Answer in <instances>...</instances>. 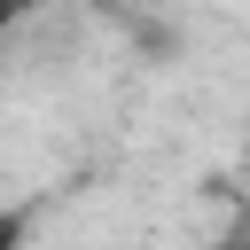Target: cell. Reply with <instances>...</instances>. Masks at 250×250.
<instances>
[{"label": "cell", "instance_id": "6da1fadb", "mask_svg": "<svg viewBox=\"0 0 250 250\" xmlns=\"http://www.w3.org/2000/svg\"><path fill=\"white\" fill-rule=\"evenodd\" d=\"M23 242V211H0V250H16Z\"/></svg>", "mask_w": 250, "mask_h": 250}, {"label": "cell", "instance_id": "7a4b0ae2", "mask_svg": "<svg viewBox=\"0 0 250 250\" xmlns=\"http://www.w3.org/2000/svg\"><path fill=\"white\" fill-rule=\"evenodd\" d=\"M16 8H23V0H0V23H8V16H16Z\"/></svg>", "mask_w": 250, "mask_h": 250}]
</instances>
